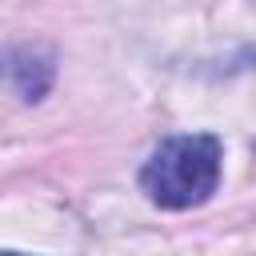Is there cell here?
I'll return each instance as SVG.
<instances>
[{
	"label": "cell",
	"mask_w": 256,
	"mask_h": 256,
	"mask_svg": "<svg viewBox=\"0 0 256 256\" xmlns=\"http://www.w3.org/2000/svg\"><path fill=\"white\" fill-rule=\"evenodd\" d=\"M220 184V140L216 136H172L140 168V188L160 208L204 204Z\"/></svg>",
	"instance_id": "obj_1"
},
{
	"label": "cell",
	"mask_w": 256,
	"mask_h": 256,
	"mask_svg": "<svg viewBox=\"0 0 256 256\" xmlns=\"http://www.w3.org/2000/svg\"><path fill=\"white\" fill-rule=\"evenodd\" d=\"M0 256H24V252H0Z\"/></svg>",
	"instance_id": "obj_3"
},
{
	"label": "cell",
	"mask_w": 256,
	"mask_h": 256,
	"mask_svg": "<svg viewBox=\"0 0 256 256\" xmlns=\"http://www.w3.org/2000/svg\"><path fill=\"white\" fill-rule=\"evenodd\" d=\"M0 76L24 100H40L52 84V56L40 52V48H8L0 56Z\"/></svg>",
	"instance_id": "obj_2"
}]
</instances>
